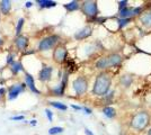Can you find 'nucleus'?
<instances>
[{"mask_svg":"<svg viewBox=\"0 0 151 135\" xmlns=\"http://www.w3.org/2000/svg\"><path fill=\"white\" fill-rule=\"evenodd\" d=\"M63 131V127H60V126H55V127H51L49 129V134L50 135H57V134H61Z\"/></svg>","mask_w":151,"mask_h":135,"instance_id":"nucleus-20","label":"nucleus"},{"mask_svg":"<svg viewBox=\"0 0 151 135\" xmlns=\"http://www.w3.org/2000/svg\"><path fill=\"white\" fill-rule=\"evenodd\" d=\"M79 7H80V5H79L78 1H71V2H69V4H65V5H64V8H65L68 11H75V10H78Z\"/></svg>","mask_w":151,"mask_h":135,"instance_id":"nucleus-16","label":"nucleus"},{"mask_svg":"<svg viewBox=\"0 0 151 135\" xmlns=\"http://www.w3.org/2000/svg\"><path fill=\"white\" fill-rule=\"evenodd\" d=\"M24 118H25L24 115H18V116H13L10 119H12V121H23Z\"/></svg>","mask_w":151,"mask_h":135,"instance_id":"nucleus-26","label":"nucleus"},{"mask_svg":"<svg viewBox=\"0 0 151 135\" xmlns=\"http://www.w3.org/2000/svg\"><path fill=\"white\" fill-rule=\"evenodd\" d=\"M15 44L17 46V49L20 50V51H24L26 47L28 46V39L26 36H23V35H19L16 37L15 39Z\"/></svg>","mask_w":151,"mask_h":135,"instance_id":"nucleus-10","label":"nucleus"},{"mask_svg":"<svg viewBox=\"0 0 151 135\" xmlns=\"http://www.w3.org/2000/svg\"><path fill=\"white\" fill-rule=\"evenodd\" d=\"M32 6H33V2H32V1H27V2L25 4L26 8H31Z\"/></svg>","mask_w":151,"mask_h":135,"instance_id":"nucleus-29","label":"nucleus"},{"mask_svg":"<svg viewBox=\"0 0 151 135\" xmlns=\"http://www.w3.org/2000/svg\"><path fill=\"white\" fill-rule=\"evenodd\" d=\"M71 107H72L73 109H76V110H80V109H81V107H79V106H76V105H71Z\"/></svg>","mask_w":151,"mask_h":135,"instance_id":"nucleus-33","label":"nucleus"},{"mask_svg":"<svg viewBox=\"0 0 151 135\" xmlns=\"http://www.w3.org/2000/svg\"><path fill=\"white\" fill-rule=\"evenodd\" d=\"M45 114H46V116H47L49 121L52 122V121H53V113H52L50 109H45Z\"/></svg>","mask_w":151,"mask_h":135,"instance_id":"nucleus-24","label":"nucleus"},{"mask_svg":"<svg viewBox=\"0 0 151 135\" xmlns=\"http://www.w3.org/2000/svg\"><path fill=\"white\" fill-rule=\"evenodd\" d=\"M10 71L13 72V74H18L19 72L24 71V68H23V64L19 62V61H14L13 63L10 64Z\"/></svg>","mask_w":151,"mask_h":135,"instance_id":"nucleus-14","label":"nucleus"},{"mask_svg":"<svg viewBox=\"0 0 151 135\" xmlns=\"http://www.w3.org/2000/svg\"><path fill=\"white\" fill-rule=\"evenodd\" d=\"M82 109L85 110V111H86V114H91V109H89V108H87V107H83V108H82Z\"/></svg>","mask_w":151,"mask_h":135,"instance_id":"nucleus-31","label":"nucleus"},{"mask_svg":"<svg viewBox=\"0 0 151 135\" xmlns=\"http://www.w3.org/2000/svg\"><path fill=\"white\" fill-rule=\"evenodd\" d=\"M85 133H86V135H94V133L90 131V129H85Z\"/></svg>","mask_w":151,"mask_h":135,"instance_id":"nucleus-30","label":"nucleus"},{"mask_svg":"<svg viewBox=\"0 0 151 135\" xmlns=\"http://www.w3.org/2000/svg\"><path fill=\"white\" fill-rule=\"evenodd\" d=\"M119 5H120V10L121 9H124V8H126L127 1H120V2H119Z\"/></svg>","mask_w":151,"mask_h":135,"instance_id":"nucleus-27","label":"nucleus"},{"mask_svg":"<svg viewBox=\"0 0 151 135\" xmlns=\"http://www.w3.org/2000/svg\"><path fill=\"white\" fill-rule=\"evenodd\" d=\"M59 39H60V37L57 36V35H51V36L45 37V39H43L40 42L38 50L40 51H47V50H50L59 42Z\"/></svg>","mask_w":151,"mask_h":135,"instance_id":"nucleus-3","label":"nucleus"},{"mask_svg":"<svg viewBox=\"0 0 151 135\" xmlns=\"http://www.w3.org/2000/svg\"><path fill=\"white\" fill-rule=\"evenodd\" d=\"M12 10V1L10 0H2L0 1V11L4 15H8Z\"/></svg>","mask_w":151,"mask_h":135,"instance_id":"nucleus-13","label":"nucleus"},{"mask_svg":"<svg viewBox=\"0 0 151 135\" xmlns=\"http://www.w3.org/2000/svg\"><path fill=\"white\" fill-rule=\"evenodd\" d=\"M5 92H6V89H5V88H0V96L2 97L5 95Z\"/></svg>","mask_w":151,"mask_h":135,"instance_id":"nucleus-32","label":"nucleus"},{"mask_svg":"<svg viewBox=\"0 0 151 135\" xmlns=\"http://www.w3.org/2000/svg\"><path fill=\"white\" fill-rule=\"evenodd\" d=\"M91 35V28L88 27V26H86V27H83L82 29L80 31H78V32L75 34V39H85L89 37Z\"/></svg>","mask_w":151,"mask_h":135,"instance_id":"nucleus-11","label":"nucleus"},{"mask_svg":"<svg viewBox=\"0 0 151 135\" xmlns=\"http://www.w3.org/2000/svg\"><path fill=\"white\" fill-rule=\"evenodd\" d=\"M82 11L88 17H95L98 13L97 2H95V1H85L82 4Z\"/></svg>","mask_w":151,"mask_h":135,"instance_id":"nucleus-4","label":"nucleus"},{"mask_svg":"<svg viewBox=\"0 0 151 135\" xmlns=\"http://www.w3.org/2000/svg\"><path fill=\"white\" fill-rule=\"evenodd\" d=\"M25 82H26V86L31 89L32 92H34V94H37V95H40L41 92H40V90L35 87V80H34V78L32 77V74H29V73H27L26 72L25 74Z\"/></svg>","mask_w":151,"mask_h":135,"instance_id":"nucleus-9","label":"nucleus"},{"mask_svg":"<svg viewBox=\"0 0 151 135\" xmlns=\"http://www.w3.org/2000/svg\"><path fill=\"white\" fill-rule=\"evenodd\" d=\"M103 113H104V115L107 116L108 118H113V117H115V115H116V110L114 109L113 107H111V106L105 107V108L103 109Z\"/></svg>","mask_w":151,"mask_h":135,"instance_id":"nucleus-17","label":"nucleus"},{"mask_svg":"<svg viewBox=\"0 0 151 135\" xmlns=\"http://www.w3.org/2000/svg\"><path fill=\"white\" fill-rule=\"evenodd\" d=\"M109 86H111L109 76L106 73H101L96 79V82H95L94 88H93V92L97 96H104L109 89Z\"/></svg>","mask_w":151,"mask_h":135,"instance_id":"nucleus-1","label":"nucleus"},{"mask_svg":"<svg viewBox=\"0 0 151 135\" xmlns=\"http://www.w3.org/2000/svg\"><path fill=\"white\" fill-rule=\"evenodd\" d=\"M24 18H19L18 23H17V26H16V35L19 36V34L22 33V28H23V26H24Z\"/></svg>","mask_w":151,"mask_h":135,"instance_id":"nucleus-22","label":"nucleus"},{"mask_svg":"<svg viewBox=\"0 0 151 135\" xmlns=\"http://www.w3.org/2000/svg\"><path fill=\"white\" fill-rule=\"evenodd\" d=\"M2 44H4V41H2V39H0V46H1V45H2Z\"/></svg>","mask_w":151,"mask_h":135,"instance_id":"nucleus-35","label":"nucleus"},{"mask_svg":"<svg viewBox=\"0 0 151 135\" xmlns=\"http://www.w3.org/2000/svg\"><path fill=\"white\" fill-rule=\"evenodd\" d=\"M87 88H88V84H87V80L83 77L77 78L73 81V89L77 95L80 96L82 94H85L87 91Z\"/></svg>","mask_w":151,"mask_h":135,"instance_id":"nucleus-5","label":"nucleus"},{"mask_svg":"<svg viewBox=\"0 0 151 135\" xmlns=\"http://www.w3.org/2000/svg\"><path fill=\"white\" fill-rule=\"evenodd\" d=\"M149 123V115L145 113V111H141L132 118V127L138 131L145 129V126L148 125Z\"/></svg>","mask_w":151,"mask_h":135,"instance_id":"nucleus-2","label":"nucleus"},{"mask_svg":"<svg viewBox=\"0 0 151 135\" xmlns=\"http://www.w3.org/2000/svg\"><path fill=\"white\" fill-rule=\"evenodd\" d=\"M67 50L63 47V46H59L54 50V53H53V59L57 61L58 63H62L63 61L67 58Z\"/></svg>","mask_w":151,"mask_h":135,"instance_id":"nucleus-7","label":"nucleus"},{"mask_svg":"<svg viewBox=\"0 0 151 135\" xmlns=\"http://www.w3.org/2000/svg\"><path fill=\"white\" fill-rule=\"evenodd\" d=\"M31 124L33 125V126H34V125H36V124H37V122H36L35 119H33V121H31Z\"/></svg>","mask_w":151,"mask_h":135,"instance_id":"nucleus-34","label":"nucleus"},{"mask_svg":"<svg viewBox=\"0 0 151 135\" xmlns=\"http://www.w3.org/2000/svg\"><path fill=\"white\" fill-rule=\"evenodd\" d=\"M141 21H142V24L145 26H147V27H151V13L145 14V16H142Z\"/></svg>","mask_w":151,"mask_h":135,"instance_id":"nucleus-19","label":"nucleus"},{"mask_svg":"<svg viewBox=\"0 0 151 135\" xmlns=\"http://www.w3.org/2000/svg\"><path fill=\"white\" fill-rule=\"evenodd\" d=\"M50 105L52 107H54V108H57V109H60V110H67V106L64 105V104H61V103H57V101H50Z\"/></svg>","mask_w":151,"mask_h":135,"instance_id":"nucleus-21","label":"nucleus"},{"mask_svg":"<svg viewBox=\"0 0 151 135\" xmlns=\"http://www.w3.org/2000/svg\"><path fill=\"white\" fill-rule=\"evenodd\" d=\"M14 62V54H8L7 55V64H12Z\"/></svg>","mask_w":151,"mask_h":135,"instance_id":"nucleus-25","label":"nucleus"},{"mask_svg":"<svg viewBox=\"0 0 151 135\" xmlns=\"http://www.w3.org/2000/svg\"><path fill=\"white\" fill-rule=\"evenodd\" d=\"M129 23H130V19H127V18H125V19L121 18V19H119V27L122 28V27H124L125 25H127Z\"/></svg>","mask_w":151,"mask_h":135,"instance_id":"nucleus-23","label":"nucleus"},{"mask_svg":"<svg viewBox=\"0 0 151 135\" xmlns=\"http://www.w3.org/2000/svg\"><path fill=\"white\" fill-rule=\"evenodd\" d=\"M107 59V63H108V68L109 66H116L122 62V56L119 54H112Z\"/></svg>","mask_w":151,"mask_h":135,"instance_id":"nucleus-12","label":"nucleus"},{"mask_svg":"<svg viewBox=\"0 0 151 135\" xmlns=\"http://www.w3.org/2000/svg\"><path fill=\"white\" fill-rule=\"evenodd\" d=\"M0 99H1V96H0Z\"/></svg>","mask_w":151,"mask_h":135,"instance_id":"nucleus-37","label":"nucleus"},{"mask_svg":"<svg viewBox=\"0 0 151 135\" xmlns=\"http://www.w3.org/2000/svg\"><path fill=\"white\" fill-rule=\"evenodd\" d=\"M36 4L42 8H52V7L57 6V2L51 1V0H37Z\"/></svg>","mask_w":151,"mask_h":135,"instance_id":"nucleus-15","label":"nucleus"},{"mask_svg":"<svg viewBox=\"0 0 151 135\" xmlns=\"http://www.w3.org/2000/svg\"><path fill=\"white\" fill-rule=\"evenodd\" d=\"M52 72H53V68L52 66H44L38 73V79L41 81H49L52 77Z\"/></svg>","mask_w":151,"mask_h":135,"instance_id":"nucleus-8","label":"nucleus"},{"mask_svg":"<svg viewBox=\"0 0 151 135\" xmlns=\"http://www.w3.org/2000/svg\"><path fill=\"white\" fill-rule=\"evenodd\" d=\"M141 11V8H133V15H137Z\"/></svg>","mask_w":151,"mask_h":135,"instance_id":"nucleus-28","label":"nucleus"},{"mask_svg":"<svg viewBox=\"0 0 151 135\" xmlns=\"http://www.w3.org/2000/svg\"><path fill=\"white\" fill-rule=\"evenodd\" d=\"M26 84H13L9 89H8V100H14V99H16L17 97L24 91L25 89Z\"/></svg>","mask_w":151,"mask_h":135,"instance_id":"nucleus-6","label":"nucleus"},{"mask_svg":"<svg viewBox=\"0 0 151 135\" xmlns=\"http://www.w3.org/2000/svg\"><path fill=\"white\" fill-rule=\"evenodd\" d=\"M133 15V8H124V9H121L120 10V16L121 18H123V19H125L126 17H129V16H132Z\"/></svg>","mask_w":151,"mask_h":135,"instance_id":"nucleus-18","label":"nucleus"},{"mask_svg":"<svg viewBox=\"0 0 151 135\" xmlns=\"http://www.w3.org/2000/svg\"><path fill=\"white\" fill-rule=\"evenodd\" d=\"M148 134H149V135H151V129H150V131H149V132H148Z\"/></svg>","mask_w":151,"mask_h":135,"instance_id":"nucleus-36","label":"nucleus"}]
</instances>
